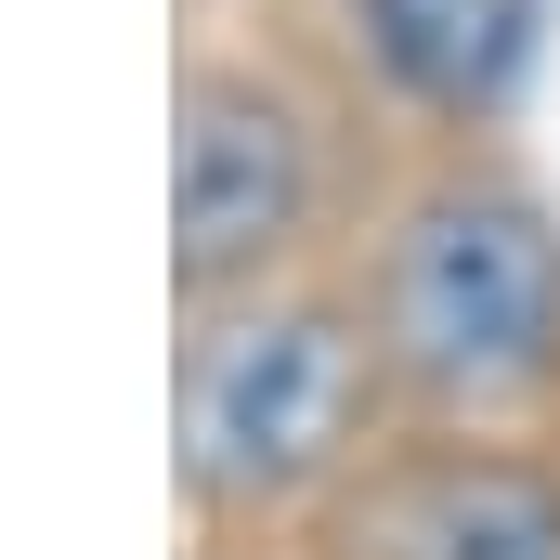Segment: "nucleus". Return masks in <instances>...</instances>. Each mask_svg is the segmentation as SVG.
Segmentation results:
<instances>
[{
	"label": "nucleus",
	"instance_id": "39448f33",
	"mask_svg": "<svg viewBox=\"0 0 560 560\" xmlns=\"http://www.w3.org/2000/svg\"><path fill=\"white\" fill-rule=\"evenodd\" d=\"M365 39L405 92L482 105V92H509V66L535 39V0H365Z\"/></svg>",
	"mask_w": 560,
	"mask_h": 560
},
{
	"label": "nucleus",
	"instance_id": "7ed1b4c3",
	"mask_svg": "<svg viewBox=\"0 0 560 560\" xmlns=\"http://www.w3.org/2000/svg\"><path fill=\"white\" fill-rule=\"evenodd\" d=\"M313 196V143L287 118V92L261 79H183V131H170V235H183V275H235L261 261Z\"/></svg>",
	"mask_w": 560,
	"mask_h": 560
},
{
	"label": "nucleus",
	"instance_id": "20e7f679",
	"mask_svg": "<svg viewBox=\"0 0 560 560\" xmlns=\"http://www.w3.org/2000/svg\"><path fill=\"white\" fill-rule=\"evenodd\" d=\"M365 560H560V482L509 456H430L352 509Z\"/></svg>",
	"mask_w": 560,
	"mask_h": 560
},
{
	"label": "nucleus",
	"instance_id": "f03ea898",
	"mask_svg": "<svg viewBox=\"0 0 560 560\" xmlns=\"http://www.w3.org/2000/svg\"><path fill=\"white\" fill-rule=\"evenodd\" d=\"M365 352L339 313H235L183 365V469L209 495H287L339 456Z\"/></svg>",
	"mask_w": 560,
	"mask_h": 560
},
{
	"label": "nucleus",
	"instance_id": "f257e3e1",
	"mask_svg": "<svg viewBox=\"0 0 560 560\" xmlns=\"http://www.w3.org/2000/svg\"><path fill=\"white\" fill-rule=\"evenodd\" d=\"M378 313H392V352L443 405H495L560 352V248L509 196H430L392 235Z\"/></svg>",
	"mask_w": 560,
	"mask_h": 560
}]
</instances>
